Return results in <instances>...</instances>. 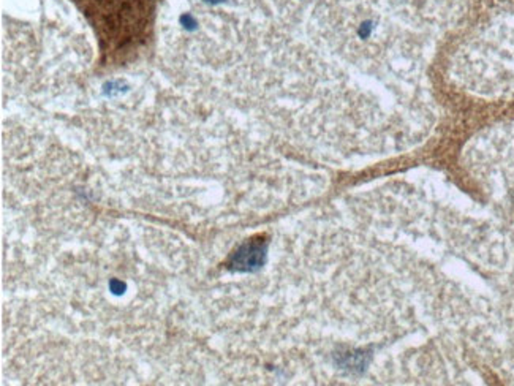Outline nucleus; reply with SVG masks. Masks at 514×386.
<instances>
[{
	"mask_svg": "<svg viewBox=\"0 0 514 386\" xmlns=\"http://www.w3.org/2000/svg\"><path fill=\"white\" fill-rule=\"evenodd\" d=\"M97 33L108 57L127 56L144 43L160 0H71Z\"/></svg>",
	"mask_w": 514,
	"mask_h": 386,
	"instance_id": "f257e3e1",
	"label": "nucleus"
}]
</instances>
